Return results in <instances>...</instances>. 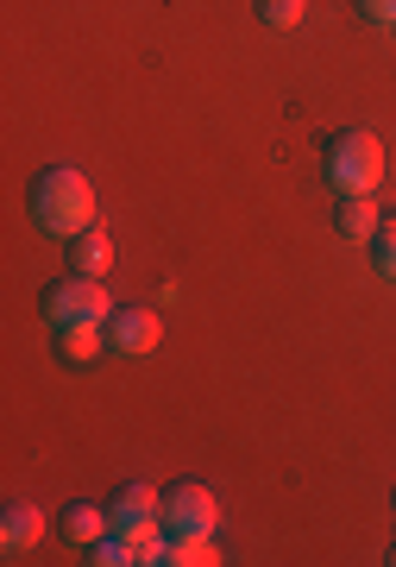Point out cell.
Returning a JSON list of instances; mask_svg holds the SVG:
<instances>
[{
  "instance_id": "1",
  "label": "cell",
  "mask_w": 396,
  "mask_h": 567,
  "mask_svg": "<svg viewBox=\"0 0 396 567\" xmlns=\"http://www.w3.org/2000/svg\"><path fill=\"white\" fill-rule=\"evenodd\" d=\"M32 221L39 234H58V240H76L95 227V183L70 171V164H51L32 177Z\"/></svg>"
},
{
  "instance_id": "2",
  "label": "cell",
  "mask_w": 396,
  "mask_h": 567,
  "mask_svg": "<svg viewBox=\"0 0 396 567\" xmlns=\"http://www.w3.org/2000/svg\"><path fill=\"white\" fill-rule=\"evenodd\" d=\"M327 183H334V196H377V183H384V145H377V133H365V126L334 133L327 140Z\"/></svg>"
},
{
  "instance_id": "3",
  "label": "cell",
  "mask_w": 396,
  "mask_h": 567,
  "mask_svg": "<svg viewBox=\"0 0 396 567\" xmlns=\"http://www.w3.org/2000/svg\"><path fill=\"white\" fill-rule=\"evenodd\" d=\"M39 309H44V322H51V328H63V322H107V316H114L101 278H88V271H70V278L44 284Z\"/></svg>"
},
{
  "instance_id": "4",
  "label": "cell",
  "mask_w": 396,
  "mask_h": 567,
  "mask_svg": "<svg viewBox=\"0 0 396 567\" xmlns=\"http://www.w3.org/2000/svg\"><path fill=\"white\" fill-rule=\"evenodd\" d=\"M158 524H164V536H215V524H220L215 492H208V486H196V480H183V486H170V492H164Z\"/></svg>"
},
{
  "instance_id": "5",
  "label": "cell",
  "mask_w": 396,
  "mask_h": 567,
  "mask_svg": "<svg viewBox=\"0 0 396 567\" xmlns=\"http://www.w3.org/2000/svg\"><path fill=\"white\" fill-rule=\"evenodd\" d=\"M164 341V322L152 309H114L107 316V353L114 360H145V353H158Z\"/></svg>"
},
{
  "instance_id": "6",
  "label": "cell",
  "mask_w": 396,
  "mask_h": 567,
  "mask_svg": "<svg viewBox=\"0 0 396 567\" xmlns=\"http://www.w3.org/2000/svg\"><path fill=\"white\" fill-rule=\"evenodd\" d=\"M377 221H384V215H377L372 196H340V203H334V234H340V240L372 246L377 240Z\"/></svg>"
},
{
  "instance_id": "7",
  "label": "cell",
  "mask_w": 396,
  "mask_h": 567,
  "mask_svg": "<svg viewBox=\"0 0 396 567\" xmlns=\"http://www.w3.org/2000/svg\"><path fill=\"white\" fill-rule=\"evenodd\" d=\"M44 536V511L25 505V498H13V505L0 511V548L7 555H20V548H32Z\"/></svg>"
},
{
  "instance_id": "8",
  "label": "cell",
  "mask_w": 396,
  "mask_h": 567,
  "mask_svg": "<svg viewBox=\"0 0 396 567\" xmlns=\"http://www.w3.org/2000/svg\"><path fill=\"white\" fill-rule=\"evenodd\" d=\"M58 353L63 365H88L107 353V322H63L58 328Z\"/></svg>"
},
{
  "instance_id": "9",
  "label": "cell",
  "mask_w": 396,
  "mask_h": 567,
  "mask_svg": "<svg viewBox=\"0 0 396 567\" xmlns=\"http://www.w3.org/2000/svg\"><path fill=\"white\" fill-rule=\"evenodd\" d=\"M107 265H114V240H107V227H88L70 240V271H88V278H107Z\"/></svg>"
},
{
  "instance_id": "10",
  "label": "cell",
  "mask_w": 396,
  "mask_h": 567,
  "mask_svg": "<svg viewBox=\"0 0 396 567\" xmlns=\"http://www.w3.org/2000/svg\"><path fill=\"white\" fill-rule=\"evenodd\" d=\"M107 529H114L107 505H88V498H76V505L63 511V536H70V543H82V548H95Z\"/></svg>"
},
{
  "instance_id": "11",
  "label": "cell",
  "mask_w": 396,
  "mask_h": 567,
  "mask_svg": "<svg viewBox=\"0 0 396 567\" xmlns=\"http://www.w3.org/2000/svg\"><path fill=\"white\" fill-rule=\"evenodd\" d=\"M215 536H164L158 567H215Z\"/></svg>"
},
{
  "instance_id": "12",
  "label": "cell",
  "mask_w": 396,
  "mask_h": 567,
  "mask_svg": "<svg viewBox=\"0 0 396 567\" xmlns=\"http://www.w3.org/2000/svg\"><path fill=\"white\" fill-rule=\"evenodd\" d=\"M88 561H95V567H133V561H145V548L133 543L126 529H107V536L88 548Z\"/></svg>"
},
{
  "instance_id": "13",
  "label": "cell",
  "mask_w": 396,
  "mask_h": 567,
  "mask_svg": "<svg viewBox=\"0 0 396 567\" xmlns=\"http://www.w3.org/2000/svg\"><path fill=\"white\" fill-rule=\"evenodd\" d=\"M302 13H309V0H258V20L271 25V32H296Z\"/></svg>"
},
{
  "instance_id": "14",
  "label": "cell",
  "mask_w": 396,
  "mask_h": 567,
  "mask_svg": "<svg viewBox=\"0 0 396 567\" xmlns=\"http://www.w3.org/2000/svg\"><path fill=\"white\" fill-rule=\"evenodd\" d=\"M372 265H377V278H390V284H396V215H390V221H377Z\"/></svg>"
},
{
  "instance_id": "15",
  "label": "cell",
  "mask_w": 396,
  "mask_h": 567,
  "mask_svg": "<svg viewBox=\"0 0 396 567\" xmlns=\"http://www.w3.org/2000/svg\"><path fill=\"white\" fill-rule=\"evenodd\" d=\"M358 13H365L372 25H384V32H390V25H396V0H358Z\"/></svg>"
},
{
  "instance_id": "16",
  "label": "cell",
  "mask_w": 396,
  "mask_h": 567,
  "mask_svg": "<svg viewBox=\"0 0 396 567\" xmlns=\"http://www.w3.org/2000/svg\"><path fill=\"white\" fill-rule=\"evenodd\" d=\"M384 561H390V567H396V543H390V555H384Z\"/></svg>"
}]
</instances>
